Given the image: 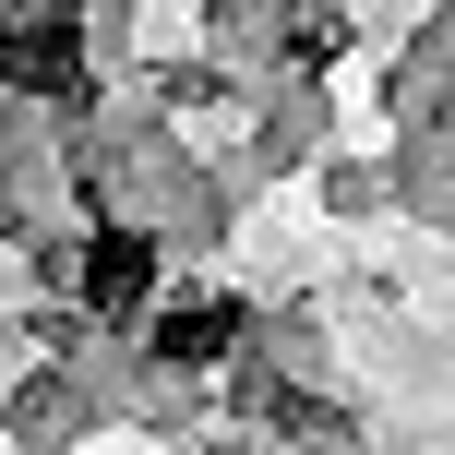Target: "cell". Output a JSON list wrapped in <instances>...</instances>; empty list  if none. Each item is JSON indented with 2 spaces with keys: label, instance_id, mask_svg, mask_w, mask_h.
<instances>
[{
  "label": "cell",
  "instance_id": "obj_1",
  "mask_svg": "<svg viewBox=\"0 0 455 455\" xmlns=\"http://www.w3.org/2000/svg\"><path fill=\"white\" fill-rule=\"evenodd\" d=\"M0 84H84V24H72V12L0 24Z\"/></svg>",
  "mask_w": 455,
  "mask_h": 455
},
{
  "label": "cell",
  "instance_id": "obj_2",
  "mask_svg": "<svg viewBox=\"0 0 455 455\" xmlns=\"http://www.w3.org/2000/svg\"><path fill=\"white\" fill-rule=\"evenodd\" d=\"M144 288H156V251H144V228H96V251H84V299H96V312H132Z\"/></svg>",
  "mask_w": 455,
  "mask_h": 455
},
{
  "label": "cell",
  "instance_id": "obj_3",
  "mask_svg": "<svg viewBox=\"0 0 455 455\" xmlns=\"http://www.w3.org/2000/svg\"><path fill=\"white\" fill-rule=\"evenodd\" d=\"M240 323H251L240 299H180V312L156 323V360H180V371H192V360H228V347H240Z\"/></svg>",
  "mask_w": 455,
  "mask_h": 455
}]
</instances>
